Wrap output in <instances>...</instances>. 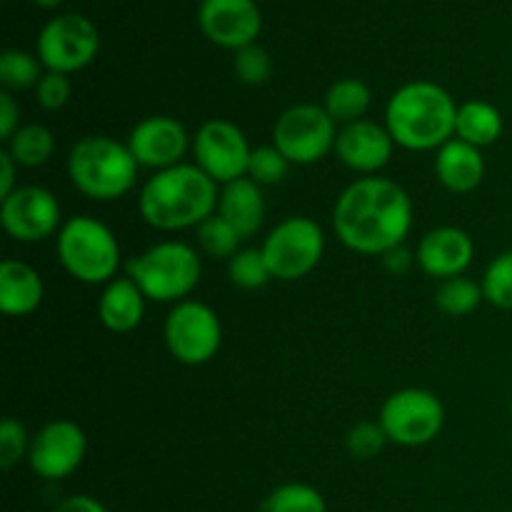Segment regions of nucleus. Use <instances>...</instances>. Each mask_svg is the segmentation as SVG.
<instances>
[{"mask_svg": "<svg viewBox=\"0 0 512 512\" xmlns=\"http://www.w3.org/2000/svg\"><path fill=\"white\" fill-rule=\"evenodd\" d=\"M60 265L85 285H108L118 278L120 243L113 230L93 215H73L55 238Z\"/></svg>", "mask_w": 512, "mask_h": 512, "instance_id": "nucleus-5", "label": "nucleus"}, {"mask_svg": "<svg viewBox=\"0 0 512 512\" xmlns=\"http://www.w3.org/2000/svg\"><path fill=\"white\" fill-rule=\"evenodd\" d=\"M435 178L450 193H473L485 178L483 150L465 140H448L440 150H435Z\"/></svg>", "mask_w": 512, "mask_h": 512, "instance_id": "nucleus-19", "label": "nucleus"}, {"mask_svg": "<svg viewBox=\"0 0 512 512\" xmlns=\"http://www.w3.org/2000/svg\"><path fill=\"white\" fill-rule=\"evenodd\" d=\"M70 95H73V85L65 73H55V70H45V75L40 78V83L35 85V100L43 110H55L65 108L70 103Z\"/></svg>", "mask_w": 512, "mask_h": 512, "instance_id": "nucleus-36", "label": "nucleus"}, {"mask_svg": "<svg viewBox=\"0 0 512 512\" xmlns=\"http://www.w3.org/2000/svg\"><path fill=\"white\" fill-rule=\"evenodd\" d=\"M338 123L323 105H290L273 125V145L290 160V165H313L335 150Z\"/></svg>", "mask_w": 512, "mask_h": 512, "instance_id": "nucleus-8", "label": "nucleus"}, {"mask_svg": "<svg viewBox=\"0 0 512 512\" xmlns=\"http://www.w3.org/2000/svg\"><path fill=\"white\" fill-rule=\"evenodd\" d=\"M203 263L198 250L180 240H163L128 260V278L153 303H183L198 288Z\"/></svg>", "mask_w": 512, "mask_h": 512, "instance_id": "nucleus-6", "label": "nucleus"}, {"mask_svg": "<svg viewBox=\"0 0 512 512\" xmlns=\"http://www.w3.org/2000/svg\"><path fill=\"white\" fill-rule=\"evenodd\" d=\"M30 440L33 438H28V430L20 420L5 418L0 423V465L5 470H13L20 460L28 458Z\"/></svg>", "mask_w": 512, "mask_h": 512, "instance_id": "nucleus-34", "label": "nucleus"}, {"mask_svg": "<svg viewBox=\"0 0 512 512\" xmlns=\"http://www.w3.org/2000/svg\"><path fill=\"white\" fill-rule=\"evenodd\" d=\"M333 230L353 253L383 255L403 245L413 230V200L395 180L368 175L338 195Z\"/></svg>", "mask_w": 512, "mask_h": 512, "instance_id": "nucleus-1", "label": "nucleus"}, {"mask_svg": "<svg viewBox=\"0 0 512 512\" xmlns=\"http://www.w3.org/2000/svg\"><path fill=\"white\" fill-rule=\"evenodd\" d=\"M263 512H328V505L313 485L285 483L265 498Z\"/></svg>", "mask_w": 512, "mask_h": 512, "instance_id": "nucleus-30", "label": "nucleus"}, {"mask_svg": "<svg viewBox=\"0 0 512 512\" xmlns=\"http://www.w3.org/2000/svg\"><path fill=\"white\" fill-rule=\"evenodd\" d=\"M35 5H40V8H58L60 3H63V0H33Z\"/></svg>", "mask_w": 512, "mask_h": 512, "instance_id": "nucleus-41", "label": "nucleus"}, {"mask_svg": "<svg viewBox=\"0 0 512 512\" xmlns=\"http://www.w3.org/2000/svg\"><path fill=\"white\" fill-rule=\"evenodd\" d=\"M370 103H373V93L368 85L360 78H343L333 83L325 93L323 108L328 110L330 118L343 128V125L358 123L368 115Z\"/></svg>", "mask_w": 512, "mask_h": 512, "instance_id": "nucleus-24", "label": "nucleus"}, {"mask_svg": "<svg viewBox=\"0 0 512 512\" xmlns=\"http://www.w3.org/2000/svg\"><path fill=\"white\" fill-rule=\"evenodd\" d=\"M483 300V285L475 283L468 275L440 280L438 290H435V305L440 313L450 315V318H465V315L475 313Z\"/></svg>", "mask_w": 512, "mask_h": 512, "instance_id": "nucleus-26", "label": "nucleus"}, {"mask_svg": "<svg viewBox=\"0 0 512 512\" xmlns=\"http://www.w3.org/2000/svg\"><path fill=\"white\" fill-rule=\"evenodd\" d=\"M15 175H18V163L10 158L8 150L0 153V200L8 198L18 185H15Z\"/></svg>", "mask_w": 512, "mask_h": 512, "instance_id": "nucleus-40", "label": "nucleus"}, {"mask_svg": "<svg viewBox=\"0 0 512 512\" xmlns=\"http://www.w3.org/2000/svg\"><path fill=\"white\" fill-rule=\"evenodd\" d=\"M380 260H383L385 270H388V273H393V275H405L410 268H413V263H418V260H415V255L410 253L405 245L390 248L388 253L380 255Z\"/></svg>", "mask_w": 512, "mask_h": 512, "instance_id": "nucleus-38", "label": "nucleus"}, {"mask_svg": "<svg viewBox=\"0 0 512 512\" xmlns=\"http://www.w3.org/2000/svg\"><path fill=\"white\" fill-rule=\"evenodd\" d=\"M53 512H108L100 500L93 495H70V498L60 500Z\"/></svg>", "mask_w": 512, "mask_h": 512, "instance_id": "nucleus-39", "label": "nucleus"}, {"mask_svg": "<svg viewBox=\"0 0 512 512\" xmlns=\"http://www.w3.org/2000/svg\"><path fill=\"white\" fill-rule=\"evenodd\" d=\"M198 25L210 43L240 50L258 43L263 30V13L255 0H203L198 8Z\"/></svg>", "mask_w": 512, "mask_h": 512, "instance_id": "nucleus-16", "label": "nucleus"}, {"mask_svg": "<svg viewBox=\"0 0 512 512\" xmlns=\"http://www.w3.org/2000/svg\"><path fill=\"white\" fill-rule=\"evenodd\" d=\"M45 285L38 270L23 260H3L0 265V310L10 318L35 313L43 303Z\"/></svg>", "mask_w": 512, "mask_h": 512, "instance_id": "nucleus-21", "label": "nucleus"}, {"mask_svg": "<svg viewBox=\"0 0 512 512\" xmlns=\"http://www.w3.org/2000/svg\"><path fill=\"white\" fill-rule=\"evenodd\" d=\"M260 250L275 280L295 283L320 265L325 253V233L313 218L290 215L270 230Z\"/></svg>", "mask_w": 512, "mask_h": 512, "instance_id": "nucleus-7", "label": "nucleus"}, {"mask_svg": "<svg viewBox=\"0 0 512 512\" xmlns=\"http://www.w3.org/2000/svg\"><path fill=\"white\" fill-rule=\"evenodd\" d=\"M228 278L240 290H258L275 280L260 248H240L228 260Z\"/></svg>", "mask_w": 512, "mask_h": 512, "instance_id": "nucleus-29", "label": "nucleus"}, {"mask_svg": "<svg viewBox=\"0 0 512 512\" xmlns=\"http://www.w3.org/2000/svg\"><path fill=\"white\" fill-rule=\"evenodd\" d=\"M290 170V160L280 153L275 145H260L253 148L248 163V178L258 185H275L285 180Z\"/></svg>", "mask_w": 512, "mask_h": 512, "instance_id": "nucleus-33", "label": "nucleus"}, {"mask_svg": "<svg viewBox=\"0 0 512 512\" xmlns=\"http://www.w3.org/2000/svg\"><path fill=\"white\" fill-rule=\"evenodd\" d=\"M88 438L73 420H50L30 440L28 463L38 478L63 480L83 465Z\"/></svg>", "mask_w": 512, "mask_h": 512, "instance_id": "nucleus-14", "label": "nucleus"}, {"mask_svg": "<svg viewBox=\"0 0 512 512\" xmlns=\"http://www.w3.org/2000/svg\"><path fill=\"white\" fill-rule=\"evenodd\" d=\"M190 153H193V163L223 188L248 175L253 148L238 125L225 118H213L205 120L193 135Z\"/></svg>", "mask_w": 512, "mask_h": 512, "instance_id": "nucleus-12", "label": "nucleus"}, {"mask_svg": "<svg viewBox=\"0 0 512 512\" xmlns=\"http://www.w3.org/2000/svg\"><path fill=\"white\" fill-rule=\"evenodd\" d=\"M458 105L438 83L415 80L395 90L385 108V128L395 145L413 153L440 150L455 138Z\"/></svg>", "mask_w": 512, "mask_h": 512, "instance_id": "nucleus-3", "label": "nucleus"}, {"mask_svg": "<svg viewBox=\"0 0 512 512\" xmlns=\"http://www.w3.org/2000/svg\"><path fill=\"white\" fill-rule=\"evenodd\" d=\"M195 233H198V245L203 248V253L215 260H230L240 250V243H243L238 230L220 213L210 215L205 223L195 228Z\"/></svg>", "mask_w": 512, "mask_h": 512, "instance_id": "nucleus-28", "label": "nucleus"}, {"mask_svg": "<svg viewBox=\"0 0 512 512\" xmlns=\"http://www.w3.org/2000/svg\"><path fill=\"white\" fill-rule=\"evenodd\" d=\"M218 213L238 230L240 238H253L265 223L263 185L250 180L248 175L223 185V188H220Z\"/></svg>", "mask_w": 512, "mask_h": 512, "instance_id": "nucleus-20", "label": "nucleus"}, {"mask_svg": "<svg viewBox=\"0 0 512 512\" xmlns=\"http://www.w3.org/2000/svg\"><path fill=\"white\" fill-rule=\"evenodd\" d=\"M5 150L18 163V168H40L55 155V135L40 123L20 125Z\"/></svg>", "mask_w": 512, "mask_h": 512, "instance_id": "nucleus-25", "label": "nucleus"}, {"mask_svg": "<svg viewBox=\"0 0 512 512\" xmlns=\"http://www.w3.org/2000/svg\"><path fill=\"white\" fill-rule=\"evenodd\" d=\"M388 443L390 440L388 435H385L383 425L370 423V420L353 425L348 438H345V448H348V453L358 460L375 458V455H378Z\"/></svg>", "mask_w": 512, "mask_h": 512, "instance_id": "nucleus-35", "label": "nucleus"}, {"mask_svg": "<svg viewBox=\"0 0 512 512\" xmlns=\"http://www.w3.org/2000/svg\"><path fill=\"white\" fill-rule=\"evenodd\" d=\"M138 168L128 143L110 135H85L68 155L70 183L98 203H113L128 195L138 183Z\"/></svg>", "mask_w": 512, "mask_h": 512, "instance_id": "nucleus-4", "label": "nucleus"}, {"mask_svg": "<svg viewBox=\"0 0 512 512\" xmlns=\"http://www.w3.org/2000/svg\"><path fill=\"white\" fill-rule=\"evenodd\" d=\"M510 415H512V400H510Z\"/></svg>", "mask_w": 512, "mask_h": 512, "instance_id": "nucleus-42", "label": "nucleus"}, {"mask_svg": "<svg viewBox=\"0 0 512 512\" xmlns=\"http://www.w3.org/2000/svg\"><path fill=\"white\" fill-rule=\"evenodd\" d=\"M20 128V105L18 100L13 98L10 90H3L0 93V138L8 143Z\"/></svg>", "mask_w": 512, "mask_h": 512, "instance_id": "nucleus-37", "label": "nucleus"}, {"mask_svg": "<svg viewBox=\"0 0 512 512\" xmlns=\"http://www.w3.org/2000/svg\"><path fill=\"white\" fill-rule=\"evenodd\" d=\"M58 198L40 185H20L0 203V225L18 243H40L60 233Z\"/></svg>", "mask_w": 512, "mask_h": 512, "instance_id": "nucleus-13", "label": "nucleus"}, {"mask_svg": "<svg viewBox=\"0 0 512 512\" xmlns=\"http://www.w3.org/2000/svg\"><path fill=\"white\" fill-rule=\"evenodd\" d=\"M505 120L503 113L493 103L485 100H468L458 105V118H455V138L475 145V148H488L498 143L503 135Z\"/></svg>", "mask_w": 512, "mask_h": 512, "instance_id": "nucleus-23", "label": "nucleus"}, {"mask_svg": "<svg viewBox=\"0 0 512 512\" xmlns=\"http://www.w3.org/2000/svg\"><path fill=\"white\" fill-rule=\"evenodd\" d=\"M100 50V33L90 18L80 13H60L40 28L35 55L45 70L78 73L88 68Z\"/></svg>", "mask_w": 512, "mask_h": 512, "instance_id": "nucleus-10", "label": "nucleus"}, {"mask_svg": "<svg viewBox=\"0 0 512 512\" xmlns=\"http://www.w3.org/2000/svg\"><path fill=\"white\" fill-rule=\"evenodd\" d=\"M45 65L40 63L38 55L25 53V50H5L0 55V83H3V90H28L40 83V78L45 75Z\"/></svg>", "mask_w": 512, "mask_h": 512, "instance_id": "nucleus-27", "label": "nucleus"}, {"mask_svg": "<svg viewBox=\"0 0 512 512\" xmlns=\"http://www.w3.org/2000/svg\"><path fill=\"white\" fill-rule=\"evenodd\" d=\"M378 423L390 443L403 448H420L433 443L445 425V405L430 390H395L380 408Z\"/></svg>", "mask_w": 512, "mask_h": 512, "instance_id": "nucleus-9", "label": "nucleus"}, {"mask_svg": "<svg viewBox=\"0 0 512 512\" xmlns=\"http://www.w3.org/2000/svg\"><path fill=\"white\" fill-rule=\"evenodd\" d=\"M480 285H483V295L490 305L500 310H512V250H505L498 258L490 260Z\"/></svg>", "mask_w": 512, "mask_h": 512, "instance_id": "nucleus-31", "label": "nucleus"}, {"mask_svg": "<svg viewBox=\"0 0 512 512\" xmlns=\"http://www.w3.org/2000/svg\"><path fill=\"white\" fill-rule=\"evenodd\" d=\"M145 303H148V298H145L143 290L128 275L110 280L98 300L100 323L110 333H133L143 323Z\"/></svg>", "mask_w": 512, "mask_h": 512, "instance_id": "nucleus-22", "label": "nucleus"}, {"mask_svg": "<svg viewBox=\"0 0 512 512\" xmlns=\"http://www.w3.org/2000/svg\"><path fill=\"white\" fill-rule=\"evenodd\" d=\"M128 148L140 168L158 173L183 163L185 153L193 148V138L180 120L170 115H150L130 130Z\"/></svg>", "mask_w": 512, "mask_h": 512, "instance_id": "nucleus-15", "label": "nucleus"}, {"mask_svg": "<svg viewBox=\"0 0 512 512\" xmlns=\"http://www.w3.org/2000/svg\"><path fill=\"white\" fill-rule=\"evenodd\" d=\"M165 345L183 365H205L223 345V325L218 313L200 300L173 305L165 318Z\"/></svg>", "mask_w": 512, "mask_h": 512, "instance_id": "nucleus-11", "label": "nucleus"}, {"mask_svg": "<svg viewBox=\"0 0 512 512\" xmlns=\"http://www.w3.org/2000/svg\"><path fill=\"white\" fill-rule=\"evenodd\" d=\"M220 185L195 163H180L158 170L140 188V218L155 230L178 233L198 228L218 213Z\"/></svg>", "mask_w": 512, "mask_h": 512, "instance_id": "nucleus-2", "label": "nucleus"}, {"mask_svg": "<svg viewBox=\"0 0 512 512\" xmlns=\"http://www.w3.org/2000/svg\"><path fill=\"white\" fill-rule=\"evenodd\" d=\"M393 150L395 140L388 133V128L375 123V120L363 118L338 130L333 153L338 155L340 163L368 178V175L380 173L390 163Z\"/></svg>", "mask_w": 512, "mask_h": 512, "instance_id": "nucleus-17", "label": "nucleus"}, {"mask_svg": "<svg viewBox=\"0 0 512 512\" xmlns=\"http://www.w3.org/2000/svg\"><path fill=\"white\" fill-rule=\"evenodd\" d=\"M233 70L240 83L245 85H265L273 75V58L263 45L253 43L245 48L235 50Z\"/></svg>", "mask_w": 512, "mask_h": 512, "instance_id": "nucleus-32", "label": "nucleus"}, {"mask_svg": "<svg viewBox=\"0 0 512 512\" xmlns=\"http://www.w3.org/2000/svg\"><path fill=\"white\" fill-rule=\"evenodd\" d=\"M473 258V238L463 228H455V225H443V228L425 233L420 238L418 250H415V260H418L420 270L438 280L465 275Z\"/></svg>", "mask_w": 512, "mask_h": 512, "instance_id": "nucleus-18", "label": "nucleus"}]
</instances>
